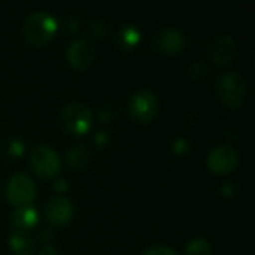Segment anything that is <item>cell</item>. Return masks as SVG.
<instances>
[{
	"label": "cell",
	"mask_w": 255,
	"mask_h": 255,
	"mask_svg": "<svg viewBox=\"0 0 255 255\" xmlns=\"http://www.w3.org/2000/svg\"><path fill=\"white\" fill-rule=\"evenodd\" d=\"M57 19L46 10H37L27 16L24 22V36L33 45H45L57 31Z\"/></svg>",
	"instance_id": "obj_1"
},
{
	"label": "cell",
	"mask_w": 255,
	"mask_h": 255,
	"mask_svg": "<svg viewBox=\"0 0 255 255\" xmlns=\"http://www.w3.org/2000/svg\"><path fill=\"white\" fill-rule=\"evenodd\" d=\"M215 90L221 103L229 109H238L245 102L247 87L244 78L239 73L229 72L221 75L217 79Z\"/></svg>",
	"instance_id": "obj_2"
},
{
	"label": "cell",
	"mask_w": 255,
	"mask_h": 255,
	"mask_svg": "<svg viewBox=\"0 0 255 255\" xmlns=\"http://www.w3.org/2000/svg\"><path fill=\"white\" fill-rule=\"evenodd\" d=\"M30 166L39 178L54 179L61 170V160L55 149L46 145H40L31 151Z\"/></svg>",
	"instance_id": "obj_3"
},
{
	"label": "cell",
	"mask_w": 255,
	"mask_h": 255,
	"mask_svg": "<svg viewBox=\"0 0 255 255\" xmlns=\"http://www.w3.org/2000/svg\"><path fill=\"white\" fill-rule=\"evenodd\" d=\"M63 127L76 136L85 134L93 126V114L82 103H67L60 114Z\"/></svg>",
	"instance_id": "obj_4"
},
{
	"label": "cell",
	"mask_w": 255,
	"mask_h": 255,
	"mask_svg": "<svg viewBox=\"0 0 255 255\" xmlns=\"http://www.w3.org/2000/svg\"><path fill=\"white\" fill-rule=\"evenodd\" d=\"M6 197L10 205L19 208L25 205H31L36 197V185L34 182L24 173L12 175L6 182Z\"/></svg>",
	"instance_id": "obj_5"
},
{
	"label": "cell",
	"mask_w": 255,
	"mask_h": 255,
	"mask_svg": "<svg viewBox=\"0 0 255 255\" xmlns=\"http://www.w3.org/2000/svg\"><path fill=\"white\" fill-rule=\"evenodd\" d=\"M130 115L139 123H151L158 114V99L149 90L136 91L128 102Z\"/></svg>",
	"instance_id": "obj_6"
},
{
	"label": "cell",
	"mask_w": 255,
	"mask_h": 255,
	"mask_svg": "<svg viewBox=\"0 0 255 255\" xmlns=\"http://www.w3.org/2000/svg\"><path fill=\"white\" fill-rule=\"evenodd\" d=\"M239 164V155L236 149L230 145H220L214 148L208 158H206V166L211 172L217 175H227L236 170Z\"/></svg>",
	"instance_id": "obj_7"
},
{
	"label": "cell",
	"mask_w": 255,
	"mask_h": 255,
	"mask_svg": "<svg viewBox=\"0 0 255 255\" xmlns=\"http://www.w3.org/2000/svg\"><path fill=\"white\" fill-rule=\"evenodd\" d=\"M66 58L72 67L78 70H85L93 64L96 58V52H94V48L87 40L75 39L69 43L66 49Z\"/></svg>",
	"instance_id": "obj_8"
},
{
	"label": "cell",
	"mask_w": 255,
	"mask_h": 255,
	"mask_svg": "<svg viewBox=\"0 0 255 255\" xmlns=\"http://www.w3.org/2000/svg\"><path fill=\"white\" fill-rule=\"evenodd\" d=\"M45 217L49 224L61 227L66 226L73 217V205L64 196H55L49 199L45 206Z\"/></svg>",
	"instance_id": "obj_9"
},
{
	"label": "cell",
	"mask_w": 255,
	"mask_h": 255,
	"mask_svg": "<svg viewBox=\"0 0 255 255\" xmlns=\"http://www.w3.org/2000/svg\"><path fill=\"white\" fill-rule=\"evenodd\" d=\"M212 60L221 66H229L236 57V42L230 34H218L211 43Z\"/></svg>",
	"instance_id": "obj_10"
},
{
	"label": "cell",
	"mask_w": 255,
	"mask_h": 255,
	"mask_svg": "<svg viewBox=\"0 0 255 255\" xmlns=\"http://www.w3.org/2000/svg\"><path fill=\"white\" fill-rule=\"evenodd\" d=\"M157 48L166 54H176L185 45V36L176 28H164L157 36Z\"/></svg>",
	"instance_id": "obj_11"
},
{
	"label": "cell",
	"mask_w": 255,
	"mask_h": 255,
	"mask_svg": "<svg viewBox=\"0 0 255 255\" xmlns=\"http://www.w3.org/2000/svg\"><path fill=\"white\" fill-rule=\"evenodd\" d=\"M10 223L16 230L21 232H28L30 229L36 227L39 223V214L36 211L34 206L31 205H25V206H19L12 212L10 217Z\"/></svg>",
	"instance_id": "obj_12"
},
{
	"label": "cell",
	"mask_w": 255,
	"mask_h": 255,
	"mask_svg": "<svg viewBox=\"0 0 255 255\" xmlns=\"http://www.w3.org/2000/svg\"><path fill=\"white\" fill-rule=\"evenodd\" d=\"M9 247L16 255H31L36 251V242L34 238L28 232L16 230L10 235Z\"/></svg>",
	"instance_id": "obj_13"
},
{
	"label": "cell",
	"mask_w": 255,
	"mask_h": 255,
	"mask_svg": "<svg viewBox=\"0 0 255 255\" xmlns=\"http://www.w3.org/2000/svg\"><path fill=\"white\" fill-rule=\"evenodd\" d=\"M66 160L72 169H84L88 163V149L82 145H76L67 152Z\"/></svg>",
	"instance_id": "obj_14"
},
{
	"label": "cell",
	"mask_w": 255,
	"mask_h": 255,
	"mask_svg": "<svg viewBox=\"0 0 255 255\" xmlns=\"http://www.w3.org/2000/svg\"><path fill=\"white\" fill-rule=\"evenodd\" d=\"M185 255H211V244L205 238H196L185 247Z\"/></svg>",
	"instance_id": "obj_15"
},
{
	"label": "cell",
	"mask_w": 255,
	"mask_h": 255,
	"mask_svg": "<svg viewBox=\"0 0 255 255\" xmlns=\"http://www.w3.org/2000/svg\"><path fill=\"white\" fill-rule=\"evenodd\" d=\"M120 37H121V42H123L124 46L133 48V46L137 45L139 40H140V31H139V28L134 27V25H126V27L121 30Z\"/></svg>",
	"instance_id": "obj_16"
},
{
	"label": "cell",
	"mask_w": 255,
	"mask_h": 255,
	"mask_svg": "<svg viewBox=\"0 0 255 255\" xmlns=\"http://www.w3.org/2000/svg\"><path fill=\"white\" fill-rule=\"evenodd\" d=\"M143 255H178L176 254V251L175 250H172V248H169V247H151V248H148Z\"/></svg>",
	"instance_id": "obj_17"
},
{
	"label": "cell",
	"mask_w": 255,
	"mask_h": 255,
	"mask_svg": "<svg viewBox=\"0 0 255 255\" xmlns=\"http://www.w3.org/2000/svg\"><path fill=\"white\" fill-rule=\"evenodd\" d=\"M24 149H25V148H24V143H22L19 139H13V140L9 142L7 151H9V154H10L12 157H19V155H22Z\"/></svg>",
	"instance_id": "obj_18"
},
{
	"label": "cell",
	"mask_w": 255,
	"mask_h": 255,
	"mask_svg": "<svg viewBox=\"0 0 255 255\" xmlns=\"http://www.w3.org/2000/svg\"><path fill=\"white\" fill-rule=\"evenodd\" d=\"M187 146H188V143H187L185 139H178V140H175V143L172 145V149H173L175 154L181 155V154H184V152L187 151Z\"/></svg>",
	"instance_id": "obj_19"
},
{
	"label": "cell",
	"mask_w": 255,
	"mask_h": 255,
	"mask_svg": "<svg viewBox=\"0 0 255 255\" xmlns=\"http://www.w3.org/2000/svg\"><path fill=\"white\" fill-rule=\"evenodd\" d=\"M52 185H54V190H55L57 193H64V191L67 190V187H69L67 182H66L64 179H55Z\"/></svg>",
	"instance_id": "obj_20"
},
{
	"label": "cell",
	"mask_w": 255,
	"mask_h": 255,
	"mask_svg": "<svg viewBox=\"0 0 255 255\" xmlns=\"http://www.w3.org/2000/svg\"><path fill=\"white\" fill-rule=\"evenodd\" d=\"M39 255H57V251H55V248H54V247H51V245H45V247L40 250Z\"/></svg>",
	"instance_id": "obj_21"
},
{
	"label": "cell",
	"mask_w": 255,
	"mask_h": 255,
	"mask_svg": "<svg viewBox=\"0 0 255 255\" xmlns=\"http://www.w3.org/2000/svg\"><path fill=\"white\" fill-rule=\"evenodd\" d=\"M96 142H97L99 145L106 143V142H108V134H106V133H103V131L97 133V134H96Z\"/></svg>",
	"instance_id": "obj_22"
},
{
	"label": "cell",
	"mask_w": 255,
	"mask_h": 255,
	"mask_svg": "<svg viewBox=\"0 0 255 255\" xmlns=\"http://www.w3.org/2000/svg\"><path fill=\"white\" fill-rule=\"evenodd\" d=\"M233 190H235V187L233 185H226L224 188H223V193L226 194V196H230V194H233Z\"/></svg>",
	"instance_id": "obj_23"
}]
</instances>
